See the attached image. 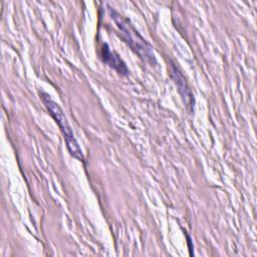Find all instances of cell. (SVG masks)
I'll return each mask as SVG.
<instances>
[{
    "label": "cell",
    "instance_id": "cell-1",
    "mask_svg": "<svg viewBox=\"0 0 257 257\" xmlns=\"http://www.w3.org/2000/svg\"><path fill=\"white\" fill-rule=\"evenodd\" d=\"M109 14L120 31L121 37L128 44V46L146 62L156 63L155 54L153 47L146 41V39L137 31L133 24L116 12L114 9L109 7Z\"/></svg>",
    "mask_w": 257,
    "mask_h": 257
},
{
    "label": "cell",
    "instance_id": "cell-2",
    "mask_svg": "<svg viewBox=\"0 0 257 257\" xmlns=\"http://www.w3.org/2000/svg\"><path fill=\"white\" fill-rule=\"evenodd\" d=\"M39 96L42 100V102L44 103L45 107L47 108V110L49 111L50 115L53 117V119L57 122L62 135H63V138L65 140V144H66V147H67V150L69 152V154L79 160V161H83L84 158H83V155H82V151L74 137V134L72 132V128L62 110V108L59 106V104L54 101L51 96L44 92V91H40L39 92Z\"/></svg>",
    "mask_w": 257,
    "mask_h": 257
},
{
    "label": "cell",
    "instance_id": "cell-3",
    "mask_svg": "<svg viewBox=\"0 0 257 257\" xmlns=\"http://www.w3.org/2000/svg\"><path fill=\"white\" fill-rule=\"evenodd\" d=\"M171 76L174 79L180 94L182 95L185 103L187 106H193L194 103V97L192 94V91L190 89V87L188 86V83L185 79V77L183 76V74L181 73V71L174 65H171Z\"/></svg>",
    "mask_w": 257,
    "mask_h": 257
},
{
    "label": "cell",
    "instance_id": "cell-4",
    "mask_svg": "<svg viewBox=\"0 0 257 257\" xmlns=\"http://www.w3.org/2000/svg\"><path fill=\"white\" fill-rule=\"evenodd\" d=\"M101 57L105 63H107L110 67L115 69L120 74H127L128 69L124 62L118 57L116 53L111 51L107 44H103L101 48Z\"/></svg>",
    "mask_w": 257,
    "mask_h": 257
}]
</instances>
